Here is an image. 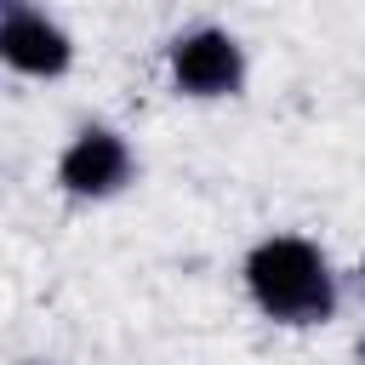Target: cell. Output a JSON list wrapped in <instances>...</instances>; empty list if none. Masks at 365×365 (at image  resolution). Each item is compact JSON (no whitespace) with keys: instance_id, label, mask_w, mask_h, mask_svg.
Instances as JSON below:
<instances>
[{"instance_id":"3","label":"cell","mask_w":365,"mask_h":365,"mask_svg":"<svg viewBox=\"0 0 365 365\" xmlns=\"http://www.w3.org/2000/svg\"><path fill=\"white\" fill-rule=\"evenodd\" d=\"M137 177V154L114 125H80L57 154V182L74 200H114Z\"/></svg>"},{"instance_id":"2","label":"cell","mask_w":365,"mask_h":365,"mask_svg":"<svg viewBox=\"0 0 365 365\" xmlns=\"http://www.w3.org/2000/svg\"><path fill=\"white\" fill-rule=\"evenodd\" d=\"M165 68H171V86H177L182 97H200V103L234 97V91L245 86V46H240L228 29L200 23V29H188V34L171 40Z\"/></svg>"},{"instance_id":"5","label":"cell","mask_w":365,"mask_h":365,"mask_svg":"<svg viewBox=\"0 0 365 365\" xmlns=\"http://www.w3.org/2000/svg\"><path fill=\"white\" fill-rule=\"evenodd\" d=\"M359 291H365V268H359Z\"/></svg>"},{"instance_id":"4","label":"cell","mask_w":365,"mask_h":365,"mask_svg":"<svg viewBox=\"0 0 365 365\" xmlns=\"http://www.w3.org/2000/svg\"><path fill=\"white\" fill-rule=\"evenodd\" d=\"M0 57L17 68V74H34V80H57L68 74L74 63V40L29 0H6V17H0Z\"/></svg>"},{"instance_id":"1","label":"cell","mask_w":365,"mask_h":365,"mask_svg":"<svg viewBox=\"0 0 365 365\" xmlns=\"http://www.w3.org/2000/svg\"><path fill=\"white\" fill-rule=\"evenodd\" d=\"M245 291L262 319L274 325H325L336 314V274L331 257L302 234H268L245 251Z\"/></svg>"}]
</instances>
